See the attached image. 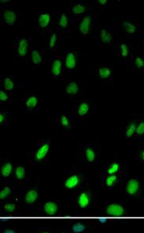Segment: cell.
Instances as JSON below:
<instances>
[{
  "instance_id": "cell-19",
  "label": "cell",
  "mask_w": 144,
  "mask_h": 233,
  "mask_svg": "<svg viewBox=\"0 0 144 233\" xmlns=\"http://www.w3.org/2000/svg\"><path fill=\"white\" fill-rule=\"evenodd\" d=\"M99 74L100 78H108L111 75V70L107 67H103L99 70Z\"/></svg>"
},
{
  "instance_id": "cell-10",
  "label": "cell",
  "mask_w": 144,
  "mask_h": 233,
  "mask_svg": "<svg viewBox=\"0 0 144 233\" xmlns=\"http://www.w3.org/2000/svg\"><path fill=\"white\" fill-rule=\"evenodd\" d=\"M37 198H38V193L35 190H32L27 193L26 196H25V202L28 204H32L36 202Z\"/></svg>"
},
{
  "instance_id": "cell-20",
  "label": "cell",
  "mask_w": 144,
  "mask_h": 233,
  "mask_svg": "<svg viewBox=\"0 0 144 233\" xmlns=\"http://www.w3.org/2000/svg\"><path fill=\"white\" fill-rule=\"evenodd\" d=\"M89 110V105L87 103H82L79 106L78 108V114L80 115H84L87 113Z\"/></svg>"
},
{
  "instance_id": "cell-15",
  "label": "cell",
  "mask_w": 144,
  "mask_h": 233,
  "mask_svg": "<svg viewBox=\"0 0 144 233\" xmlns=\"http://www.w3.org/2000/svg\"><path fill=\"white\" fill-rule=\"evenodd\" d=\"M78 85H77V83H75V82H71L70 85H67V87H66V92L68 94H71V95H75V94H77V92H78Z\"/></svg>"
},
{
  "instance_id": "cell-43",
  "label": "cell",
  "mask_w": 144,
  "mask_h": 233,
  "mask_svg": "<svg viewBox=\"0 0 144 233\" xmlns=\"http://www.w3.org/2000/svg\"><path fill=\"white\" fill-rule=\"evenodd\" d=\"M0 2H9V0H6V1H5V0H1Z\"/></svg>"
},
{
  "instance_id": "cell-7",
  "label": "cell",
  "mask_w": 144,
  "mask_h": 233,
  "mask_svg": "<svg viewBox=\"0 0 144 233\" xmlns=\"http://www.w3.org/2000/svg\"><path fill=\"white\" fill-rule=\"evenodd\" d=\"M57 210V206L54 202H48L44 205V211L49 215H54Z\"/></svg>"
},
{
  "instance_id": "cell-24",
  "label": "cell",
  "mask_w": 144,
  "mask_h": 233,
  "mask_svg": "<svg viewBox=\"0 0 144 233\" xmlns=\"http://www.w3.org/2000/svg\"><path fill=\"white\" fill-rule=\"evenodd\" d=\"M85 11V7L81 4H77L73 8V12L76 14H80Z\"/></svg>"
},
{
  "instance_id": "cell-28",
  "label": "cell",
  "mask_w": 144,
  "mask_h": 233,
  "mask_svg": "<svg viewBox=\"0 0 144 233\" xmlns=\"http://www.w3.org/2000/svg\"><path fill=\"white\" fill-rule=\"evenodd\" d=\"M116 179H117V177H116V176H114V175H111V176H109V177L106 179V185H107L108 186H112L115 183Z\"/></svg>"
},
{
  "instance_id": "cell-12",
  "label": "cell",
  "mask_w": 144,
  "mask_h": 233,
  "mask_svg": "<svg viewBox=\"0 0 144 233\" xmlns=\"http://www.w3.org/2000/svg\"><path fill=\"white\" fill-rule=\"evenodd\" d=\"M78 204L81 208H86L89 204V198L88 195L86 193H82L79 196Z\"/></svg>"
},
{
  "instance_id": "cell-1",
  "label": "cell",
  "mask_w": 144,
  "mask_h": 233,
  "mask_svg": "<svg viewBox=\"0 0 144 233\" xmlns=\"http://www.w3.org/2000/svg\"><path fill=\"white\" fill-rule=\"evenodd\" d=\"M106 213L113 217H121L124 215V208L117 204H112L106 208Z\"/></svg>"
},
{
  "instance_id": "cell-17",
  "label": "cell",
  "mask_w": 144,
  "mask_h": 233,
  "mask_svg": "<svg viewBox=\"0 0 144 233\" xmlns=\"http://www.w3.org/2000/svg\"><path fill=\"white\" fill-rule=\"evenodd\" d=\"M32 59L34 64H40L42 62V56L37 51H33L32 52Z\"/></svg>"
},
{
  "instance_id": "cell-16",
  "label": "cell",
  "mask_w": 144,
  "mask_h": 233,
  "mask_svg": "<svg viewBox=\"0 0 144 233\" xmlns=\"http://www.w3.org/2000/svg\"><path fill=\"white\" fill-rule=\"evenodd\" d=\"M12 164L11 163L5 164L2 168V175L4 177H7L11 174L12 172Z\"/></svg>"
},
{
  "instance_id": "cell-42",
  "label": "cell",
  "mask_w": 144,
  "mask_h": 233,
  "mask_svg": "<svg viewBox=\"0 0 144 233\" xmlns=\"http://www.w3.org/2000/svg\"><path fill=\"white\" fill-rule=\"evenodd\" d=\"M3 120H4V115H2V114H1V115H0V123H2L3 122Z\"/></svg>"
},
{
  "instance_id": "cell-38",
  "label": "cell",
  "mask_w": 144,
  "mask_h": 233,
  "mask_svg": "<svg viewBox=\"0 0 144 233\" xmlns=\"http://www.w3.org/2000/svg\"><path fill=\"white\" fill-rule=\"evenodd\" d=\"M8 99V95L4 91H0V100L2 101H6Z\"/></svg>"
},
{
  "instance_id": "cell-4",
  "label": "cell",
  "mask_w": 144,
  "mask_h": 233,
  "mask_svg": "<svg viewBox=\"0 0 144 233\" xmlns=\"http://www.w3.org/2000/svg\"><path fill=\"white\" fill-rule=\"evenodd\" d=\"M4 21H6V24H8L9 25H12L14 24V22L16 21L17 19V16L16 14L12 11H6L3 14Z\"/></svg>"
},
{
  "instance_id": "cell-27",
  "label": "cell",
  "mask_w": 144,
  "mask_h": 233,
  "mask_svg": "<svg viewBox=\"0 0 144 233\" xmlns=\"http://www.w3.org/2000/svg\"><path fill=\"white\" fill-rule=\"evenodd\" d=\"M85 229V227H84V225L82 224H80V223H77L76 224H74L73 227V231H74L75 233H79V232H81V231H83V230Z\"/></svg>"
},
{
  "instance_id": "cell-22",
  "label": "cell",
  "mask_w": 144,
  "mask_h": 233,
  "mask_svg": "<svg viewBox=\"0 0 144 233\" xmlns=\"http://www.w3.org/2000/svg\"><path fill=\"white\" fill-rule=\"evenodd\" d=\"M37 103H38V100L36 96H30L26 101V106L28 108H34L36 106Z\"/></svg>"
},
{
  "instance_id": "cell-21",
  "label": "cell",
  "mask_w": 144,
  "mask_h": 233,
  "mask_svg": "<svg viewBox=\"0 0 144 233\" xmlns=\"http://www.w3.org/2000/svg\"><path fill=\"white\" fill-rule=\"evenodd\" d=\"M136 125L135 123H131L129 126V127L127 128L126 131V136L128 137H131L133 136V134H135V131H136Z\"/></svg>"
},
{
  "instance_id": "cell-32",
  "label": "cell",
  "mask_w": 144,
  "mask_h": 233,
  "mask_svg": "<svg viewBox=\"0 0 144 233\" xmlns=\"http://www.w3.org/2000/svg\"><path fill=\"white\" fill-rule=\"evenodd\" d=\"M135 133L139 135H142L144 134V122L140 123L138 125V127H136V131Z\"/></svg>"
},
{
  "instance_id": "cell-11",
  "label": "cell",
  "mask_w": 144,
  "mask_h": 233,
  "mask_svg": "<svg viewBox=\"0 0 144 233\" xmlns=\"http://www.w3.org/2000/svg\"><path fill=\"white\" fill-rule=\"evenodd\" d=\"M50 21V17L48 14H41L39 18V25L42 28L47 27Z\"/></svg>"
},
{
  "instance_id": "cell-39",
  "label": "cell",
  "mask_w": 144,
  "mask_h": 233,
  "mask_svg": "<svg viewBox=\"0 0 144 233\" xmlns=\"http://www.w3.org/2000/svg\"><path fill=\"white\" fill-rule=\"evenodd\" d=\"M99 221H100L101 223H105L107 221V219H106V217H101L99 218Z\"/></svg>"
},
{
  "instance_id": "cell-34",
  "label": "cell",
  "mask_w": 144,
  "mask_h": 233,
  "mask_svg": "<svg viewBox=\"0 0 144 233\" xmlns=\"http://www.w3.org/2000/svg\"><path fill=\"white\" fill-rule=\"evenodd\" d=\"M135 65L138 68H142L144 66V60L140 57H138L135 59Z\"/></svg>"
},
{
  "instance_id": "cell-23",
  "label": "cell",
  "mask_w": 144,
  "mask_h": 233,
  "mask_svg": "<svg viewBox=\"0 0 144 233\" xmlns=\"http://www.w3.org/2000/svg\"><path fill=\"white\" fill-rule=\"evenodd\" d=\"M15 174L18 179H22L25 176V170L23 167H18L16 169Z\"/></svg>"
},
{
  "instance_id": "cell-31",
  "label": "cell",
  "mask_w": 144,
  "mask_h": 233,
  "mask_svg": "<svg viewBox=\"0 0 144 233\" xmlns=\"http://www.w3.org/2000/svg\"><path fill=\"white\" fill-rule=\"evenodd\" d=\"M11 190L10 189L9 187H5L2 190V191H1V193H0V198H1V199H3V198H6V197L11 194Z\"/></svg>"
},
{
  "instance_id": "cell-18",
  "label": "cell",
  "mask_w": 144,
  "mask_h": 233,
  "mask_svg": "<svg viewBox=\"0 0 144 233\" xmlns=\"http://www.w3.org/2000/svg\"><path fill=\"white\" fill-rule=\"evenodd\" d=\"M124 28L125 29L127 33H130V34L134 33L135 32V30H136V27H135V25H133L131 22H129V21L124 22Z\"/></svg>"
},
{
  "instance_id": "cell-35",
  "label": "cell",
  "mask_w": 144,
  "mask_h": 233,
  "mask_svg": "<svg viewBox=\"0 0 144 233\" xmlns=\"http://www.w3.org/2000/svg\"><path fill=\"white\" fill-rule=\"evenodd\" d=\"M56 40H57V36H56V34H53L50 39V44H49L50 47L52 48V47H54L56 44Z\"/></svg>"
},
{
  "instance_id": "cell-14",
  "label": "cell",
  "mask_w": 144,
  "mask_h": 233,
  "mask_svg": "<svg viewBox=\"0 0 144 233\" xmlns=\"http://www.w3.org/2000/svg\"><path fill=\"white\" fill-rule=\"evenodd\" d=\"M100 37H101V40L103 43L105 44H109L110 42L112 41V39H113V37L109 32L106 31V29H102L100 33Z\"/></svg>"
},
{
  "instance_id": "cell-40",
  "label": "cell",
  "mask_w": 144,
  "mask_h": 233,
  "mask_svg": "<svg viewBox=\"0 0 144 233\" xmlns=\"http://www.w3.org/2000/svg\"><path fill=\"white\" fill-rule=\"evenodd\" d=\"M4 233H15V231H13V230H11V229H7V230H6L5 231H4Z\"/></svg>"
},
{
  "instance_id": "cell-44",
  "label": "cell",
  "mask_w": 144,
  "mask_h": 233,
  "mask_svg": "<svg viewBox=\"0 0 144 233\" xmlns=\"http://www.w3.org/2000/svg\"><path fill=\"white\" fill-rule=\"evenodd\" d=\"M142 159L144 160V151L142 153Z\"/></svg>"
},
{
  "instance_id": "cell-9",
  "label": "cell",
  "mask_w": 144,
  "mask_h": 233,
  "mask_svg": "<svg viewBox=\"0 0 144 233\" xmlns=\"http://www.w3.org/2000/svg\"><path fill=\"white\" fill-rule=\"evenodd\" d=\"M66 66L68 69H73L76 66V58L73 53L70 52L67 55L66 59Z\"/></svg>"
},
{
  "instance_id": "cell-5",
  "label": "cell",
  "mask_w": 144,
  "mask_h": 233,
  "mask_svg": "<svg viewBox=\"0 0 144 233\" xmlns=\"http://www.w3.org/2000/svg\"><path fill=\"white\" fill-rule=\"evenodd\" d=\"M79 182H80V179L77 176H72L70 177L65 183V186L68 189H73V188L76 187L78 185Z\"/></svg>"
},
{
  "instance_id": "cell-26",
  "label": "cell",
  "mask_w": 144,
  "mask_h": 233,
  "mask_svg": "<svg viewBox=\"0 0 144 233\" xmlns=\"http://www.w3.org/2000/svg\"><path fill=\"white\" fill-rule=\"evenodd\" d=\"M86 157H87L88 161L92 162L95 160V152L91 149H87L86 150Z\"/></svg>"
},
{
  "instance_id": "cell-41",
  "label": "cell",
  "mask_w": 144,
  "mask_h": 233,
  "mask_svg": "<svg viewBox=\"0 0 144 233\" xmlns=\"http://www.w3.org/2000/svg\"><path fill=\"white\" fill-rule=\"evenodd\" d=\"M99 3L103 4V5H104V4L107 3V1H106V0H99Z\"/></svg>"
},
{
  "instance_id": "cell-8",
  "label": "cell",
  "mask_w": 144,
  "mask_h": 233,
  "mask_svg": "<svg viewBox=\"0 0 144 233\" xmlns=\"http://www.w3.org/2000/svg\"><path fill=\"white\" fill-rule=\"evenodd\" d=\"M28 41L27 40H21L19 43V46H18V54L20 55V56H24L27 54V52H28Z\"/></svg>"
},
{
  "instance_id": "cell-29",
  "label": "cell",
  "mask_w": 144,
  "mask_h": 233,
  "mask_svg": "<svg viewBox=\"0 0 144 233\" xmlns=\"http://www.w3.org/2000/svg\"><path fill=\"white\" fill-rule=\"evenodd\" d=\"M59 25L61 27V28H66L68 25V18L66 17V14H62L59 20Z\"/></svg>"
},
{
  "instance_id": "cell-33",
  "label": "cell",
  "mask_w": 144,
  "mask_h": 233,
  "mask_svg": "<svg viewBox=\"0 0 144 233\" xmlns=\"http://www.w3.org/2000/svg\"><path fill=\"white\" fill-rule=\"evenodd\" d=\"M121 55L123 57H127L129 55V48L126 44H123L121 46Z\"/></svg>"
},
{
  "instance_id": "cell-25",
  "label": "cell",
  "mask_w": 144,
  "mask_h": 233,
  "mask_svg": "<svg viewBox=\"0 0 144 233\" xmlns=\"http://www.w3.org/2000/svg\"><path fill=\"white\" fill-rule=\"evenodd\" d=\"M4 87L6 90H12L14 87V84L13 81L9 78H6L4 80Z\"/></svg>"
},
{
  "instance_id": "cell-2",
  "label": "cell",
  "mask_w": 144,
  "mask_h": 233,
  "mask_svg": "<svg viewBox=\"0 0 144 233\" xmlns=\"http://www.w3.org/2000/svg\"><path fill=\"white\" fill-rule=\"evenodd\" d=\"M139 190V182L136 179H130L127 184L126 190L131 195H134L137 193Z\"/></svg>"
},
{
  "instance_id": "cell-6",
  "label": "cell",
  "mask_w": 144,
  "mask_h": 233,
  "mask_svg": "<svg viewBox=\"0 0 144 233\" xmlns=\"http://www.w3.org/2000/svg\"><path fill=\"white\" fill-rule=\"evenodd\" d=\"M49 148H50V146H49L48 144H44V146H41L40 149H39L38 151L36 152V160H40L42 159H44L45 157V156L47 155V152H48Z\"/></svg>"
},
{
  "instance_id": "cell-36",
  "label": "cell",
  "mask_w": 144,
  "mask_h": 233,
  "mask_svg": "<svg viewBox=\"0 0 144 233\" xmlns=\"http://www.w3.org/2000/svg\"><path fill=\"white\" fill-rule=\"evenodd\" d=\"M4 208L7 212H14V209H15V205L14 204H6L4 206Z\"/></svg>"
},
{
  "instance_id": "cell-30",
  "label": "cell",
  "mask_w": 144,
  "mask_h": 233,
  "mask_svg": "<svg viewBox=\"0 0 144 233\" xmlns=\"http://www.w3.org/2000/svg\"><path fill=\"white\" fill-rule=\"evenodd\" d=\"M119 170V164L116 163H113L110 167L108 169V173L109 175H113L114 173H116L117 171Z\"/></svg>"
},
{
  "instance_id": "cell-45",
  "label": "cell",
  "mask_w": 144,
  "mask_h": 233,
  "mask_svg": "<svg viewBox=\"0 0 144 233\" xmlns=\"http://www.w3.org/2000/svg\"><path fill=\"white\" fill-rule=\"evenodd\" d=\"M44 233H48V232H44Z\"/></svg>"
},
{
  "instance_id": "cell-3",
  "label": "cell",
  "mask_w": 144,
  "mask_h": 233,
  "mask_svg": "<svg viewBox=\"0 0 144 233\" xmlns=\"http://www.w3.org/2000/svg\"><path fill=\"white\" fill-rule=\"evenodd\" d=\"M91 25V18L89 16H87L85 18L82 20L81 23L80 25V31L81 33L86 35L89 33V29H90Z\"/></svg>"
},
{
  "instance_id": "cell-37",
  "label": "cell",
  "mask_w": 144,
  "mask_h": 233,
  "mask_svg": "<svg viewBox=\"0 0 144 233\" xmlns=\"http://www.w3.org/2000/svg\"><path fill=\"white\" fill-rule=\"evenodd\" d=\"M61 124H62L64 127H68V126L70 125V122H69V119H68V118L66 116H65V115H63V116H61Z\"/></svg>"
},
{
  "instance_id": "cell-13",
  "label": "cell",
  "mask_w": 144,
  "mask_h": 233,
  "mask_svg": "<svg viewBox=\"0 0 144 233\" xmlns=\"http://www.w3.org/2000/svg\"><path fill=\"white\" fill-rule=\"evenodd\" d=\"M61 62L59 59H55L52 64V73L53 74L57 76L61 74Z\"/></svg>"
}]
</instances>
